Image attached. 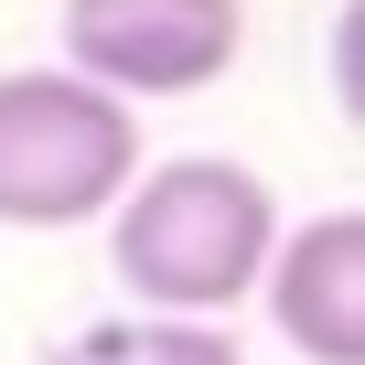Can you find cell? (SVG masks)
Returning a JSON list of instances; mask_svg holds the SVG:
<instances>
[{"label":"cell","instance_id":"6da1fadb","mask_svg":"<svg viewBox=\"0 0 365 365\" xmlns=\"http://www.w3.org/2000/svg\"><path fill=\"white\" fill-rule=\"evenodd\" d=\"M269 237H279V194L247 161H226V150L150 161L108 205V269L129 279L140 312H205V322H226L258 290Z\"/></svg>","mask_w":365,"mask_h":365},{"label":"cell","instance_id":"7a4b0ae2","mask_svg":"<svg viewBox=\"0 0 365 365\" xmlns=\"http://www.w3.org/2000/svg\"><path fill=\"white\" fill-rule=\"evenodd\" d=\"M129 172H140V108L129 97H108L76 65L0 76V226H22V237L97 226Z\"/></svg>","mask_w":365,"mask_h":365},{"label":"cell","instance_id":"3957f363","mask_svg":"<svg viewBox=\"0 0 365 365\" xmlns=\"http://www.w3.org/2000/svg\"><path fill=\"white\" fill-rule=\"evenodd\" d=\"M247 54V0H65V65L108 97H205Z\"/></svg>","mask_w":365,"mask_h":365},{"label":"cell","instance_id":"277c9868","mask_svg":"<svg viewBox=\"0 0 365 365\" xmlns=\"http://www.w3.org/2000/svg\"><path fill=\"white\" fill-rule=\"evenodd\" d=\"M258 301H269V322L301 365H365V215L322 205L312 226H279Z\"/></svg>","mask_w":365,"mask_h":365},{"label":"cell","instance_id":"5b68a950","mask_svg":"<svg viewBox=\"0 0 365 365\" xmlns=\"http://www.w3.org/2000/svg\"><path fill=\"white\" fill-rule=\"evenodd\" d=\"M43 365H247V354L205 312H118V322H86L76 344H54Z\"/></svg>","mask_w":365,"mask_h":365}]
</instances>
